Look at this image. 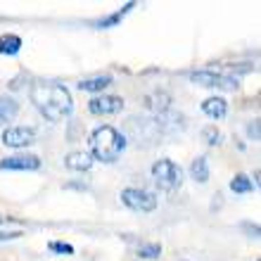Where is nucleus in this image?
Instances as JSON below:
<instances>
[{
    "mask_svg": "<svg viewBox=\"0 0 261 261\" xmlns=\"http://www.w3.org/2000/svg\"><path fill=\"white\" fill-rule=\"evenodd\" d=\"M190 81L197 83V86H204V88H221V90H235L238 88V79L226 74H216V71H193L190 74Z\"/></svg>",
    "mask_w": 261,
    "mask_h": 261,
    "instance_id": "5",
    "label": "nucleus"
},
{
    "mask_svg": "<svg viewBox=\"0 0 261 261\" xmlns=\"http://www.w3.org/2000/svg\"><path fill=\"white\" fill-rule=\"evenodd\" d=\"M152 178L154 183L159 186V190H164V193H173V190H178L180 183H183V171H180V166L171 159H159L152 164Z\"/></svg>",
    "mask_w": 261,
    "mask_h": 261,
    "instance_id": "3",
    "label": "nucleus"
},
{
    "mask_svg": "<svg viewBox=\"0 0 261 261\" xmlns=\"http://www.w3.org/2000/svg\"><path fill=\"white\" fill-rule=\"evenodd\" d=\"M21 50V38L14 34H5L0 36V55H17Z\"/></svg>",
    "mask_w": 261,
    "mask_h": 261,
    "instance_id": "13",
    "label": "nucleus"
},
{
    "mask_svg": "<svg viewBox=\"0 0 261 261\" xmlns=\"http://www.w3.org/2000/svg\"><path fill=\"white\" fill-rule=\"evenodd\" d=\"M17 114H19V105L14 102L12 97L0 95V124H3V121H10V119H14Z\"/></svg>",
    "mask_w": 261,
    "mask_h": 261,
    "instance_id": "14",
    "label": "nucleus"
},
{
    "mask_svg": "<svg viewBox=\"0 0 261 261\" xmlns=\"http://www.w3.org/2000/svg\"><path fill=\"white\" fill-rule=\"evenodd\" d=\"M12 221V216H0V226H5V223H10Z\"/></svg>",
    "mask_w": 261,
    "mask_h": 261,
    "instance_id": "22",
    "label": "nucleus"
},
{
    "mask_svg": "<svg viewBox=\"0 0 261 261\" xmlns=\"http://www.w3.org/2000/svg\"><path fill=\"white\" fill-rule=\"evenodd\" d=\"M159 254H162V245H157V242H143L140 247H138V256L140 259H159Z\"/></svg>",
    "mask_w": 261,
    "mask_h": 261,
    "instance_id": "17",
    "label": "nucleus"
},
{
    "mask_svg": "<svg viewBox=\"0 0 261 261\" xmlns=\"http://www.w3.org/2000/svg\"><path fill=\"white\" fill-rule=\"evenodd\" d=\"M21 230H14V233H0V242L3 240H17V238H21Z\"/></svg>",
    "mask_w": 261,
    "mask_h": 261,
    "instance_id": "21",
    "label": "nucleus"
},
{
    "mask_svg": "<svg viewBox=\"0 0 261 261\" xmlns=\"http://www.w3.org/2000/svg\"><path fill=\"white\" fill-rule=\"evenodd\" d=\"M202 112L212 119H223L228 114V102L223 97H206L202 102Z\"/></svg>",
    "mask_w": 261,
    "mask_h": 261,
    "instance_id": "11",
    "label": "nucleus"
},
{
    "mask_svg": "<svg viewBox=\"0 0 261 261\" xmlns=\"http://www.w3.org/2000/svg\"><path fill=\"white\" fill-rule=\"evenodd\" d=\"M252 180L245 176V173H238L233 180H230V190H233L235 195H247V193H252Z\"/></svg>",
    "mask_w": 261,
    "mask_h": 261,
    "instance_id": "16",
    "label": "nucleus"
},
{
    "mask_svg": "<svg viewBox=\"0 0 261 261\" xmlns=\"http://www.w3.org/2000/svg\"><path fill=\"white\" fill-rule=\"evenodd\" d=\"M136 7V3H126L121 10H117V12H112V14H107V17H102V19H95L93 21V27L95 29H112V27H117V24H121V19H124L126 14L130 12Z\"/></svg>",
    "mask_w": 261,
    "mask_h": 261,
    "instance_id": "10",
    "label": "nucleus"
},
{
    "mask_svg": "<svg viewBox=\"0 0 261 261\" xmlns=\"http://www.w3.org/2000/svg\"><path fill=\"white\" fill-rule=\"evenodd\" d=\"M48 249H50V252H55V254H64V256L74 254V247H71L69 242H50Z\"/></svg>",
    "mask_w": 261,
    "mask_h": 261,
    "instance_id": "19",
    "label": "nucleus"
},
{
    "mask_svg": "<svg viewBox=\"0 0 261 261\" xmlns=\"http://www.w3.org/2000/svg\"><path fill=\"white\" fill-rule=\"evenodd\" d=\"M190 173H193V178L197 180V183H206L209 180V162H206V157H197L190 164Z\"/></svg>",
    "mask_w": 261,
    "mask_h": 261,
    "instance_id": "15",
    "label": "nucleus"
},
{
    "mask_svg": "<svg viewBox=\"0 0 261 261\" xmlns=\"http://www.w3.org/2000/svg\"><path fill=\"white\" fill-rule=\"evenodd\" d=\"M112 79L110 74H97V76H90V79H83V81H79V90H83V93H100V90H105L107 86H112Z\"/></svg>",
    "mask_w": 261,
    "mask_h": 261,
    "instance_id": "9",
    "label": "nucleus"
},
{
    "mask_svg": "<svg viewBox=\"0 0 261 261\" xmlns=\"http://www.w3.org/2000/svg\"><path fill=\"white\" fill-rule=\"evenodd\" d=\"M3 143L7 147H29V145L36 143V130L31 126H10V128L3 130Z\"/></svg>",
    "mask_w": 261,
    "mask_h": 261,
    "instance_id": "6",
    "label": "nucleus"
},
{
    "mask_svg": "<svg viewBox=\"0 0 261 261\" xmlns=\"http://www.w3.org/2000/svg\"><path fill=\"white\" fill-rule=\"evenodd\" d=\"M247 133L252 140H259V121H254V124H249L247 126Z\"/></svg>",
    "mask_w": 261,
    "mask_h": 261,
    "instance_id": "20",
    "label": "nucleus"
},
{
    "mask_svg": "<svg viewBox=\"0 0 261 261\" xmlns=\"http://www.w3.org/2000/svg\"><path fill=\"white\" fill-rule=\"evenodd\" d=\"M121 202L128 206L130 212H154L157 209V197L147 190H140V188H126L121 190Z\"/></svg>",
    "mask_w": 261,
    "mask_h": 261,
    "instance_id": "4",
    "label": "nucleus"
},
{
    "mask_svg": "<svg viewBox=\"0 0 261 261\" xmlns=\"http://www.w3.org/2000/svg\"><path fill=\"white\" fill-rule=\"evenodd\" d=\"M90 157L105 164H112L121 157V152L126 150V138L119 133L114 126H100L90 133Z\"/></svg>",
    "mask_w": 261,
    "mask_h": 261,
    "instance_id": "2",
    "label": "nucleus"
},
{
    "mask_svg": "<svg viewBox=\"0 0 261 261\" xmlns=\"http://www.w3.org/2000/svg\"><path fill=\"white\" fill-rule=\"evenodd\" d=\"M64 164L71 171H88L90 166H93V157H90L88 152H71V154H67Z\"/></svg>",
    "mask_w": 261,
    "mask_h": 261,
    "instance_id": "12",
    "label": "nucleus"
},
{
    "mask_svg": "<svg viewBox=\"0 0 261 261\" xmlns=\"http://www.w3.org/2000/svg\"><path fill=\"white\" fill-rule=\"evenodd\" d=\"M202 138L206 140V145H219L221 143V130L216 128V126H206V128L202 130Z\"/></svg>",
    "mask_w": 261,
    "mask_h": 261,
    "instance_id": "18",
    "label": "nucleus"
},
{
    "mask_svg": "<svg viewBox=\"0 0 261 261\" xmlns=\"http://www.w3.org/2000/svg\"><path fill=\"white\" fill-rule=\"evenodd\" d=\"M0 169L5 171H38L41 169V159L36 154H12L0 162Z\"/></svg>",
    "mask_w": 261,
    "mask_h": 261,
    "instance_id": "8",
    "label": "nucleus"
},
{
    "mask_svg": "<svg viewBox=\"0 0 261 261\" xmlns=\"http://www.w3.org/2000/svg\"><path fill=\"white\" fill-rule=\"evenodd\" d=\"M31 102L48 121H62L74 110L71 93L62 83H34L31 86Z\"/></svg>",
    "mask_w": 261,
    "mask_h": 261,
    "instance_id": "1",
    "label": "nucleus"
},
{
    "mask_svg": "<svg viewBox=\"0 0 261 261\" xmlns=\"http://www.w3.org/2000/svg\"><path fill=\"white\" fill-rule=\"evenodd\" d=\"M88 110L95 117H110V114H117L124 110V100L119 95H97L88 100Z\"/></svg>",
    "mask_w": 261,
    "mask_h": 261,
    "instance_id": "7",
    "label": "nucleus"
}]
</instances>
